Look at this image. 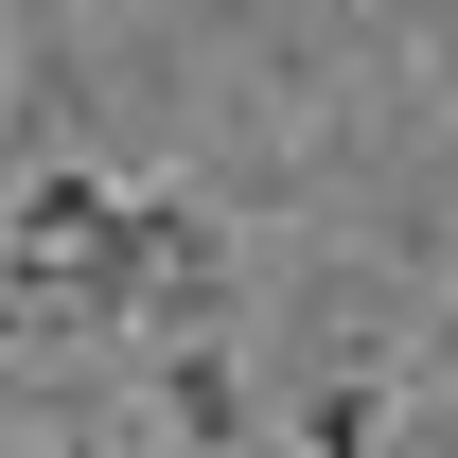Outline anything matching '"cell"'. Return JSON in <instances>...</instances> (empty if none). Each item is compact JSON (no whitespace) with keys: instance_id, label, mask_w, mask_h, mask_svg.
I'll list each match as a JSON object with an SVG mask.
<instances>
[{"instance_id":"cell-1","label":"cell","mask_w":458,"mask_h":458,"mask_svg":"<svg viewBox=\"0 0 458 458\" xmlns=\"http://www.w3.org/2000/svg\"><path fill=\"white\" fill-rule=\"evenodd\" d=\"M159 423L194 458H229L247 423H265V405H247V352H229V335H159Z\"/></svg>"},{"instance_id":"cell-2","label":"cell","mask_w":458,"mask_h":458,"mask_svg":"<svg viewBox=\"0 0 458 458\" xmlns=\"http://www.w3.org/2000/svg\"><path fill=\"white\" fill-rule=\"evenodd\" d=\"M388 441V352H352L335 388H300V458H370Z\"/></svg>"},{"instance_id":"cell-3","label":"cell","mask_w":458,"mask_h":458,"mask_svg":"<svg viewBox=\"0 0 458 458\" xmlns=\"http://www.w3.org/2000/svg\"><path fill=\"white\" fill-rule=\"evenodd\" d=\"M36 458H106V441H36Z\"/></svg>"}]
</instances>
